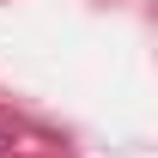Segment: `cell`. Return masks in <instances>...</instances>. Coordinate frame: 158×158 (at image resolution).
<instances>
[]
</instances>
